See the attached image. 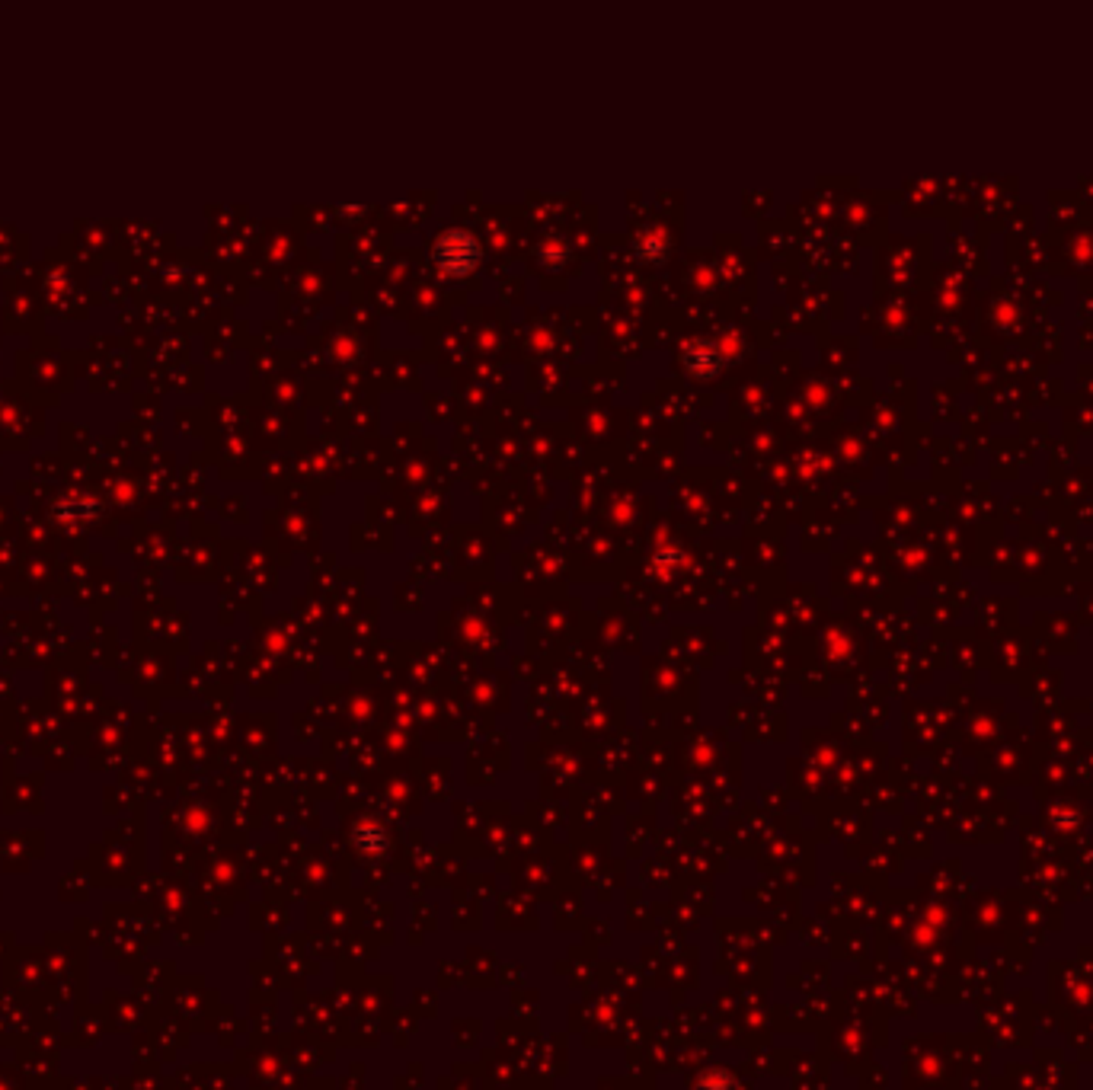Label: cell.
<instances>
[{"label":"cell","instance_id":"cell-1","mask_svg":"<svg viewBox=\"0 0 1093 1090\" xmlns=\"http://www.w3.org/2000/svg\"><path fill=\"white\" fill-rule=\"evenodd\" d=\"M454 256L461 259V269L473 266V259H477V243H473L467 234H451V237H442V243H438V259H442V266L451 269Z\"/></svg>","mask_w":1093,"mask_h":1090}]
</instances>
